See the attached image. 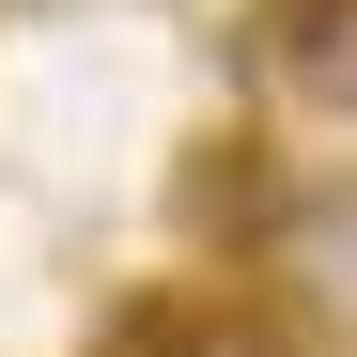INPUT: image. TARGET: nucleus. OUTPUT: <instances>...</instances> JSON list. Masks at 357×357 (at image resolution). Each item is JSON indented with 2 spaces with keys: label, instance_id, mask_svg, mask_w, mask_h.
I'll return each mask as SVG.
<instances>
[{
  "label": "nucleus",
  "instance_id": "nucleus-1",
  "mask_svg": "<svg viewBox=\"0 0 357 357\" xmlns=\"http://www.w3.org/2000/svg\"><path fill=\"white\" fill-rule=\"evenodd\" d=\"M264 63H280L295 109H342V125H357V0H280V16H264Z\"/></svg>",
  "mask_w": 357,
  "mask_h": 357
},
{
  "label": "nucleus",
  "instance_id": "nucleus-2",
  "mask_svg": "<svg viewBox=\"0 0 357 357\" xmlns=\"http://www.w3.org/2000/svg\"><path fill=\"white\" fill-rule=\"evenodd\" d=\"M125 357H264V342H249V326H202V311H155Z\"/></svg>",
  "mask_w": 357,
  "mask_h": 357
}]
</instances>
